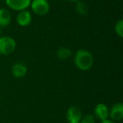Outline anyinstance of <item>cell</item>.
<instances>
[{"mask_svg": "<svg viewBox=\"0 0 123 123\" xmlns=\"http://www.w3.org/2000/svg\"><path fill=\"white\" fill-rule=\"evenodd\" d=\"M74 63L80 70H89L94 64L93 55L86 50H79L74 56Z\"/></svg>", "mask_w": 123, "mask_h": 123, "instance_id": "cell-1", "label": "cell"}, {"mask_svg": "<svg viewBox=\"0 0 123 123\" xmlns=\"http://www.w3.org/2000/svg\"><path fill=\"white\" fill-rule=\"evenodd\" d=\"M16 48V41L9 36H1L0 37V54L9 55Z\"/></svg>", "mask_w": 123, "mask_h": 123, "instance_id": "cell-2", "label": "cell"}, {"mask_svg": "<svg viewBox=\"0 0 123 123\" xmlns=\"http://www.w3.org/2000/svg\"><path fill=\"white\" fill-rule=\"evenodd\" d=\"M31 6L33 12L39 16L46 15L50 10V5L47 0H32Z\"/></svg>", "mask_w": 123, "mask_h": 123, "instance_id": "cell-3", "label": "cell"}, {"mask_svg": "<svg viewBox=\"0 0 123 123\" xmlns=\"http://www.w3.org/2000/svg\"><path fill=\"white\" fill-rule=\"evenodd\" d=\"M67 120L68 123H79L82 118V112L77 106H71L67 111Z\"/></svg>", "mask_w": 123, "mask_h": 123, "instance_id": "cell-4", "label": "cell"}, {"mask_svg": "<svg viewBox=\"0 0 123 123\" xmlns=\"http://www.w3.org/2000/svg\"><path fill=\"white\" fill-rule=\"evenodd\" d=\"M6 4L14 10L21 11L31 5V0H5Z\"/></svg>", "mask_w": 123, "mask_h": 123, "instance_id": "cell-5", "label": "cell"}, {"mask_svg": "<svg viewBox=\"0 0 123 123\" xmlns=\"http://www.w3.org/2000/svg\"><path fill=\"white\" fill-rule=\"evenodd\" d=\"M32 20V16L29 10H21L18 14L17 17H16V21H17L18 25L20 26H27L31 23Z\"/></svg>", "mask_w": 123, "mask_h": 123, "instance_id": "cell-6", "label": "cell"}, {"mask_svg": "<svg viewBox=\"0 0 123 123\" xmlns=\"http://www.w3.org/2000/svg\"><path fill=\"white\" fill-rule=\"evenodd\" d=\"M109 116L113 121H119L123 118V105L121 103H116L111 107L109 111Z\"/></svg>", "mask_w": 123, "mask_h": 123, "instance_id": "cell-7", "label": "cell"}, {"mask_svg": "<svg viewBox=\"0 0 123 123\" xmlns=\"http://www.w3.org/2000/svg\"><path fill=\"white\" fill-rule=\"evenodd\" d=\"M11 73L15 78H22L27 73V67L22 62H17L13 64L11 68Z\"/></svg>", "mask_w": 123, "mask_h": 123, "instance_id": "cell-8", "label": "cell"}, {"mask_svg": "<svg viewBox=\"0 0 123 123\" xmlns=\"http://www.w3.org/2000/svg\"><path fill=\"white\" fill-rule=\"evenodd\" d=\"M94 116L100 120L101 121L108 119L109 116V109L103 103H99L94 108Z\"/></svg>", "mask_w": 123, "mask_h": 123, "instance_id": "cell-9", "label": "cell"}, {"mask_svg": "<svg viewBox=\"0 0 123 123\" xmlns=\"http://www.w3.org/2000/svg\"><path fill=\"white\" fill-rule=\"evenodd\" d=\"M11 22V14L9 9H0V27L4 28L8 26Z\"/></svg>", "mask_w": 123, "mask_h": 123, "instance_id": "cell-10", "label": "cell"}, {"mask_svg": "<svg viewBox=\"0 0 123 123\" xmlns=\"http://www.w3.org/2000/svg\"><path fill=\"white\" fill-rule=\"evenodd\" d=\"M76 10L80 15H86L89 11V5L84 1H78L76 2Z\"/></svg>", "mask_w": 123, "mask_h": 123, "instance_id": "cell-11", "label": "cell"}, {"mask_svg": "<svg viewBox=\"0 0 123 123\" xmlns=\"http://www.w3.org/2000/svg\"><path fill=\"white\" fill-rule=\"evenodd\" d=\"M56 55L61 60H66L71 56L72 51L67 47H60L56 51Z\"/></svg>", "mask_w": 123, "mask_h": 123, "instance_id": "cell-12", "label": "cell"}, {"mask_svg": "<svg viewBox=\"0 0 123 123\" xmlns=\"http://www.w3.org/2000/svg\"><path fill=\"white\" fill-rule=\"evenodd\" d=\"M79 123H95V116L92 114H87L82 116Z\"/></svg>", "mask_w": 123, "mask_h": 123, "instance_id": "cell-13", "label": "cell"}, {"mask_svg": "<svg viewBox=\"0 0 123 123\" xmlns=\"http://www.w3.org/2000/svg\"><path fill=\"white\" fill-rule=\"evenodd\" d=\"M115 31L116 33L120 36V37H123V20L120 19L115 25Z\"/></svg>", "mask_w": 123, "mask_h": 123, "instance_id": "cell-14", "label": "cell"}, {"mask_svg": "<svg viewBox=\"0 0 123 123\" xmlns=\"http://www.w3.org/2000/svg\"><path fill=\"white\" fill-rule=\"evenodd\" d=\"M100 123H115L114 121H110V120H105V121H102Z\"/></svg>", "mask_w": 123, "mask_h": 123, "instance_id": "cell-15", "label": "cell"}, {"mask_svg": "<svg viewBox=\"0 0 123 123\" xmlns=\"http://www.w3.org/2000/svg\"><path fill=\"white\" fill-rule=\"evenodd\" d=\"M67 1H69V2H73V3H76V2H78L79 0H67Z\"/></svg>", "mask_w": 123, "mask_h": 123, "instance_id": "cell-16", "label": "cell"}, {"mask_svg": "<svg viewBox=\"0 0 123 123\" xmlns=\"http://www.w3.org/2000/svg\"><path fill=\"white\" fill-rule=\"evenodd\" d=\"M2 32H3V31H2V28L0 27V35L2 34Z\"/></svg>", "mask_w": 123, "mask_h": 123, "instance_id": "cell-17", "label": "cell"}]
</instances>
